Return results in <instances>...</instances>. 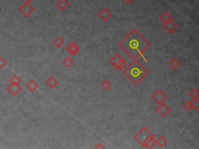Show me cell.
Masks as SVG:
<instances>
[{"mask_svg": "<svg viewBox=\"0 0 199 149\" xmlns=\"http://www.w3.org/2000/svg\"><path fill=\"white\" fill-rule=\"evenodd\" d=\"M156 113H158L162 117H165L168 113L170 112V108L166 105V103H162L159 104V106L156 109Z\"/></svg>", "mask_w": 199, "mask_h": 149, "instance_id": "obj_6", "label": "cell"}, {"mask_svg": "<svg viewBox=\"0 0 199 149\" xmlns=\"http://www.w3.org/2000/svg\"><path fill=\"white\" fill-rule=\"evenodd\" d=\"M124 1H125V2H126L127 4H131L133 2L134 0H124Z\"/></svg>", "mask_w": 199, "mask_h": 149, "instance_id": "obj_29", "label": "cell"}, {"mask_svg": "<svg viewBox=\"0 0 199 149\" xmlns=\"http://www.w3.org/2000/svg\"><path fill=\"white\" fill-rule=\"evenodd\" d=\"M6 65V61L5 59L2 58V57H0V69H2L4 66Z\"/></svg>", "mask_w": 199, "mask_h": 149, "instance_id": "obj_27", "label": "cell"}, {"mask_svg": "<svg viewBox=\"0 0 199 149\" xmlns=\"http://www.w3.org/2000/svg\"><path fill=\"white\" fill-rule=\"evenodd\" d=\"M113 66L118 70H123L125 67H126V61L123 57L119 60L117 62H116L115 64L113 65Z\"/></svg>", "mask_w": 199, "mask_h": 149, "instance_id": "obj_15", "label": "cell"}, {"mask_svg": "<svg viewBox=\"0 0 199 149\" xmlns=\"http://www.w3.org/2000/svg\"><path fill=\"white\" fill-rule=\"evenodd\" d=\"M62 63L66 68H70L73 65V61L69 57H67L63 60Z\"/></svg>", "mask_w": 199, "mask_h": 149, "instance_id": "obj_22", "label": "cell"}, {"mask_svg": "<svg viewBox=\"0 0 199 149\" xmlns=\"http://www.w3.org/2000/svg\"><path fill=\"white\" fill-rule=\"evenodd\" d=\"M160 19L163 23H167V22L173 20V17H172V15L169 13H168V12H164L163 13H162Z\"/></svg>", "mask_w": 199, "mask_h": 149, "instance_id": "obj_13", "label": "cell"}, {"mask_svg": "<svg viewBox=\"0 0 199 149\" xmlns=\"http://www.w3.org/2000/svg\"><path fill=\"white\" fill-rule=\"evenodd\" d=\"M22 90V88L19 84H11L7 87V91L13 96H16L20 91Z\"/></svg>", "mask_w": 199, "mask_h": 149, "instance_id": "obj_9", "label": "cell"}, {"mask_svg": "<svg viewBox=\"0 0 199 149\" xmlns=\"http://www.w3.org/2000/svg\"><path fill=\"white\" fill-rule=\"evenodd\" d=\"M151 98L153 99V101L156 103L157 104H160L162 103H164L167 99V96L166 95L163 91H162L160 88H158L154 93L152 95Z\"/></svg>", "mask_w": 199, "mask_h": 149, "instance_id": "obj_4", "label": "cell"}, {"mask_svg": "<svg viewBox=\"0 0 199 149\" xmlns=\"http://www.w3.org/2000/svg\"><path fill=\"white\" fill-rule=\"evenodd\" d=\"M156 144V139H155V138H152L151 140H150L149 141L148 143H147L146 144H145V147H146V148H153V147H154V146Z\"/></svg>", "mask_w": 199, "mask_h": 149, "instance_id": "obj_25", "label": "cell"}, {"mask_svg": "<svg viewBox=\"0 0 199 149\" xmlns=\"http://www.w3.org/2000/svg\"><path fill=\"white\" fill-rule=\"evenodd\" d=\"M168 65H169V66L172 69H173V70H176L177 69H178V68L180 67V65H181V63H180V61H178L176 57H173V58H172L171 60L169 61V62L168 63Z\"/></svg>", "mask_w": 199, "mask_h": 149, "instance_id": "obj_16", "label": "cell"}, {"mask_svg": "<svg viewBox=\"0 0 199 149\" xmlns=\"http://www.w3.org/2000/svg\"><path fill=\"white\" fill-rule=\"evenodd\" d=\"M101 86L103 88H104V90L107 91V90H108L109 88H110V87L112 86V84L110 83V81H108V80H104V82H101Z\"/></svg>", "mask_w": 199, "mask_h": 149, "instance_id": "obj_21", "label": "cell"}, {"mask_svg": "<svg viewBox=\"0 0 199 149\" xmlns=\"http://www.w3.org/2000/svg\"><path fill=\"white\" fill-rule=\"evenodd\" d=\"M98 17H100L103 21L106 22L112 17V13L108 9L104 7V8H103L102 10L98 13Z\"/></svg>", "mask_w": 199, "mask_h": 149, "instance_id": "obj_7", "label": "cell"}, {"mask_svg": "<svg viewBox=\"0 0 199 149\" xmlns=\"http://www.w3.org/2000/svg\"><path fill=\"white\" fill-rule=\"evenodd\" d=\"M94 148H96V149L97 148H105V147H104V146L101 143H99L97 146H95V147H94Z\"/></svg>", "mask_w": 199, "mask_h": 149, "instance_id": "obj_28", "label": "cell"}, {"mask_svg": "<svg viewBox=\"0 0 199 149\" xmlns=\"http://www.w3.org/2000/svg\"><path fill=\"white\" fill-rule=\"evenodd\" d=\"M156 144H158L160 147H164L168 143L167 139L164 136H160L157 140H156Z\"/></svg>", "mask_w": 199, "mask_h": 149, "instance_id": "obj_17", "label": "cell"}, {"mask_svg": "<svg viewBox=\"0 0 199 149\" xmlns=\"http://www.w3.org/2000/svg\"><path fill=\"white\" fill-rule=\"evenodd\" d=\"M121 57H122V56L121 55V54H119V53H117V54H114V55H113V57H112L111 58H110V63L113 65L115 64L116 62H117V61H118L119 60H120V59L121 58Z\"/></svg>", "mask_w": 199, "mask_h": 149, "instance_id": "obj_19", "label": "cell"}, {"mask_svg": "<svg viewBox=\"0 0 199 149\" xmlns=\"http://www.w3.org/2000/svg\"><path fill=\"white\" fill-rule=\"evenodd\" d=\"M189 96L191 97L192 99H197L198 98L199 96V92L197 90V88H193L192 89H191V91L189 92Z\"/></svg>", "mask_w": 199, "mask_h": 149, "instance_id": "obj_20", "label": "cell"}, {"mask_svg": "<svg viewBox=\"0 0 199 149\" xmlns=\"http://www.w3.org/2000/svg\"><path fill=\"white\" fill-rule=\"evenodd\" d=\"M56 6L62 11H65L69 6V2L68 0H58Z\"/></svg>", "mask_w": 199, "mask_h": 149, "instance_id": "obj_12", "label": "cell"}, {"mask_svg": "<svg viewBox=\"0 0 199 149\" xmlns=\"http://www.w3.org/2000/svg\"><path fill=\"white\" fill-rule=\"evenodd\" d=\"M118 46L131 58L137 60L150 46V43L134 28L118 43Z\"/></svg>", "mask_w": 199, "mask_h": 149, "instance_id": "obj_1", "label": "cell"}, {"mask_svg": "<svg viewBox=\"0 0 199 149\" xmlns=\"http://www.w3.org/2000/svg\"><path fill=\"white\" fill-rule=\"evenodd\" d=\"M32 1H33V0H25V2H32Z\"/></svg>", "mask_w": 199, "mask_h": 149, "instance_id": "obj_30", "label": "cell"}, {"mask_svg": "<svg viewBox=\"0 0 199 149\" xmlns=\"http://www.w3.org/2000/svg\"><path fill=\"white\" fill-rule=\"evenodd\" d=\"M178 25L175 23L173 20H171V21H169L166 23H163V28L168 33H172L175 29L177 28Z\"/></svg>", "mask_w": 199, "mask_h": 149, "instance_id": "obj_8", "label": "cell"}, {"mask_svg": "<svg viewBox=\"0 0 199 149\" xmlns=\"http://www.w3.org/2000/svg\"><path fill=\"white\" fill-rule=\"evenodd\" d=\"M53 44H54L56 48H60L64 44V41L62 40V38H61L60 37H56L53 41Z\"/></svg>", "mask_w": 199, "mask_h": 149, "instance_id": "obj_18", "label": "cell"}, {"mask_svg": "<svg viewBox=\"0 0 199 149\" xmlns=\"http://www.w3.org/2000/svg\"><path fill=\"white\" fill-rule=\"evenodd\" d=\"M183 108L184 109V110H186V111H190V110L192 109V107H191V103L190 101H187L185 102V103L183 104Z\"/></svg>", "mask_w": 199, "mask_h": 149, "instance_id": "obj_26", "label": "cell"}, {"mask_svg": "<svg viewBox=\"0 0 199 149\" xmlns=\"http://www.w3.org/2000/svg\"><path fill=\"white\" fill-rule=\"evenodd\" d=\"M66 50L68 51V52L70 53L72 55H76L79 53V48L77 46V44H75V42L73 41H71L67 46H66Z\"/></svg>", "mask_w": 199, "mask_h": 149, "instance_id": "obj_10", "label": "cell"}, {"mask_svg": "<svg viewBox=\"0 0 199 149\" xmlns=\"http://www.w3.org/2000/svg\"><path fill=\"white\" fill-rule=\"evenodd\" d=\"M153 138H155V136L145 126L141 127L134 136V139L144 147L145 144Z\"/></svg>", "mask_w": 199, "mask_h": 149, "instance_id": "obj_3", "label": "cell"}, {"mask_svg": "<svg viewBox=\"0 0 199 149\" xmlns=\"http://www.w3.org/2000/svg\"><path fill=\"white\" fill-rule=\"evenodd\" d=\"M191 107L194 110H199V100L198 98L197 99H192V101H191Z\"/></svg>", "mask_w": 199, "mask_h": 149, "instance_id": "obj_23", "label": "cell"}, {"mask_svg": "<svg viewBox=\"0 0 199 149\" xmlns=\"http://www.w3.org/2000/svg\"><path fill=\"white\" fill-rule=\"evenodd\" d=\"M123 74L134 85H138L149 74L148 70L138 60H133L129 66L124 69Z\"/></svg>", "mask_w": 199, "mask_h": 149, "instance_id": "obj_2", "label": "cell"}, {"mask_svg": "<svg viewBox=\"0 0 199 149\" xmlns=\"http://www.w3.org/2000/svg\"><path fill=\"white\" fill-rule=\"evenodd\" d=\"M45 83H46V85H48L49 88H54V87H55L56 85L58 84V81L55 78H54V76H50L48 79H47L46 82H45Z\"/></svg>", "mask_w": 199, "mask_h": 149, "instance_id": "obj_11", "label": "cell"}, {"mask_svg": "<svg viewBox=\"0 0 199 149\" xmlns=\"http://www.w3.org/2000/svg\"><path fill=\"white\" fill-rule=\"evenodd\" d=\"M26 87L28 88V90H30V92H34L37 88H38V84L37 83L36 81H34V79H31L30 81L26 83Z\"/></svg>", "mask_w": 199, "mask_h": 149, "instance_id": "obj_14", "label": "cell"}, {"mask_svg": "<svg viewBox=\"0 0 199 149\" xmlns=\"http://www.w3.org/2000/svg\"><path fill=\"white\" fill-rule=\"evenodd\" d=\"M19 11L20 13L24 16L25 17H28L34 12V8L30 4V2H25L19 8Z\"/></svg>", "mask_w": 199, "mask_h": 149, "instance_id": "obj_5", "label": "cell"}, {"mask_svg": "<svg viewBox=\"0 0 199 149\" xmlns=\"http://www.w3.org/2000/svg\"><path fill=\"white\" fill-rule=\"evenodd\" d=\"M20 82H21V79L17 75H14L10 79V82L11 84H20Z\"/></svg>", "mask_w": 199, "mask_h": 149, "instance_id": "obj_24", "label": "cell"}]
</instances>
